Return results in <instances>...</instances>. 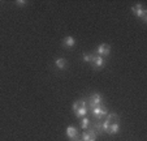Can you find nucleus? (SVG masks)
Returning a JSON list of instances; mask_svg holds the SVG:
<instances>
[{
  "label": "nucleus",
  "mask_w": 147,
  "mask_h": 141,
  "mask_svg": "<svg viewBox=\"0 0 147 141\" xmlns=\"http://www.w3.org/2000/svg\"><path fill=\"white\" fill-rule=\"evenodd\" d=\"M73 110H74L76 115L78 118H85L87 115V106H86V102L82 99L77 101V102L73 103Z\"/></svg>",
  "instance_id": "f257e3e1"
},
{
  "label": "nucleus",
  "mask_w": 147,
  "mask_h": 141,
  "mask_svg": "<svg viewBox=\"0 0 147 141\" xmlns=\"http://www.w3.org/2000/svg\"><path fill=\"white\" fill-rule=\"evenodd\" d=\"M131 11L134 12V14H136L137 17L142 18L143 22H147V11L142 7V4H136V5H133L131 7Z\"/></svg>",
  "instance_id": "f03ea898"
},
{
  "label": "nucleus",
  "mask_w": 147,
  "mask_h": 141,
  "mask_svg": "<svg viewBox=\"0 0 147 141\" xmlns=\"http://www.w3.org/2000/svg\"><path fill=\"white\" fill-rule=\"evenodd\" d=\"M92 114H94L99 120H102L103 116H106L107 114H108V110H107L106 106L98 105V106H94V107H92Z\"/></svg>",
  "instance_id": "7ed1b4c3"
},
{
  "label": "nucleus",
  "mask_w": 147,
  "mask_h": 141,
  "mask_svg": "<svg viewBox=\"0 0 147 141\" xmlns=\"http://www.w3.org/2000/svg\"><path fill=\"white\" fill-rule=\"evenodd\" d=\"M96 52H98L96 55L102 56V58H104V56H108L109 52H111V46H109V44H107V43L99 44V46H98V48H96Z\"/></svg>",
  "instance_id": "20e7f679"
},
{
  "label": "nucleus",
  "mask_w": 147,
  "mask_h": 141,
  "mask_svg": "<svg viewBox=\"0 0 147 141\" xmlns=\"http://www.w3.org/2000/svg\"><path fill=\"white\" fill-rule=\"evenodd\" d=\"M82 141H96V132H95V129L83 132Z\"/></svg>",
  "instance_id": "39448f33"
},
{
  "label": "nucleus",
  "mask_w": 147,
  "mask_h": 141,
  "mask_svg": "<svg viewBox=\"0 0 147 141\" xmlns=\"http://www.w3.org/2000/svg\"><path fill=\"white\" fill-rule=\"evenodd\" d=\"M100 102H102V95H100L99 93H95L90 97V106H91V108L94 107V106L100 105Z\"/></svg>",
  "instance_id": "423d86ee"
},
{
  "label": "nucleus",
  "mask_w": 147,
  "mask_h": 141,
  "mask_svg": "<svg viewBox=\"0 0 147 141\" xmlns=\"http://www.w3.org/2000/svg\"><path fill=\"white\" fill-rule=\"evenodd\" d=\"M91 64L94 67H96V68H100V67L104 64V58H102V56H99V55H94L92 56Z\"/></svg>",
  "instance_id": "0eeeda50"
},
{
  "label": "nucleus",
  "mask_w": 147,
  "mask_h": 141,
  "mask_svg": "<svg viewBox=\"0 0 147 141\" xmlns=\"http://www.w3.org/2000/svg\"><path fill=\"white\" fill-rule=\"evenodd\" d=\"M65 132H67V136L70 138V140H74V138H77V136H78L77 129H76V127H73V125H69Z\"/></svg>",
  "instance_id": "6e6552de"
},
{
  "label": "nucleus",
  "mask_w": 147,
  "mask_h": 141,
  "mask_svg": "<svg viewBox=\"0 0 147 141\" xmlns=\"http://www.w3.org/2000/svg\"><path fill=\"white\" fill-rule=\"evenodd\" d=\"M76 44V39L73 38V37H65L64 41H63V46L67 47V48H70V47H73Z\"/></svg>",
  "instance_id": "1a4fd4ad"
},
{
  "label": "nucleus",
  "mask_w": 147,
  "mask_h": 141,
  "mask_svg": "<svg viewBox=\"0 0 147 141\" xmlns=\"http://www.w3.org/2000/svg\"><path fill=\"white\" fill-rule=\"evenodd\" d=\"M120 131V124L119 123H113V124H109L108 129H107V133H109V135H116V133H119Z\"/></svg>",
  "instance_id": "9d476101"
},
{
  "label": "nucleus",
  "mask_w": 147,
  "mask_h": 141,
  "mask_svg": "<svg viewBox=\"0 0 147 141\" xmlns=\"http://www.w3.org/2000/svg\"><path fill=\"white\" fill-rule=\"evenodd\" d=\"M107 124H113V123H119V115L116 114H108L107 115V119L104 120Z\"/></svg>",
  "instance_id": "9b49d317"
},
{
  "label": "nucleus",
  "mask_w": 147,
  "mask_h": 141,
  "mask_svg": "<svg viewBox=\"0 0 147 141\" xmlns=\"http://www.w3.org/2000/svg\"><path fill=\"white\" fill-rule=\"evenodd\" d=\"M55 65H56V68H59V69H65L68 65V63L64 58H59V59H56Z\"/></svg>",
  "instance_id": "f8f14e48"
},
{
  "label": "nucleus",
  "mask_w": 147,
  "mask_h": 141,
  "mask_svg": "<svg viewBox=\"0 0 147 141\" xmlns=\"http://www.w3.org/2000/svg\"><path fill=\"white\" fill-rule=\"evenodd\" d=\"M89 127H90V119H87L86 116H85V118H82V120H81V128L86 131Z\"/></svg>",
  "instance_id": "ddd939ff"
},
{
  "label": "nucleus",
  "mask_w": 147,
  "mask_h": 141,
  "mask_svg": "<svg viewBox=\"0 0 147 141\" xmlns=\"http://www.w3.org/2000/svg\"><path fill=\"white\" fill-rule=\"evenodd\" d=\"M92 54H86V55H83V60L85 61H87V63H91V60H92Z\"/></svg>",
  "instance_id": "4468645a"
},
{
  "label": "nucleus",
  "mask_w": 147,
  "mask_h": 141,
  "mask_svg": "<svg viewBox=\"0 0 147 141\" xmlns=\"http://www.w3.org/2000/svg\"><path fill=\"white\" fill-rule=\"evenodd\" d=\"M16 4H18L20 7H25L26 4H28V1H25V0H17Z\"/></svg>",
  "instance_id": "2eb2a0df"
},
{
  "label": "nucleus",
  "mask_w": 147,
  "mask_h": 141,
  "mask_svg": "<svg viewBox=\"0 0 147 141\" xmlns=\"http://www.w3.org/2000/svg\"><path fill=\"white\" fill-rule=\"evenodd\" d=\"M77 141H82V140H77Z\"/></svg>",
  "instance_id": "dca6fc26"
}]
</instances>
